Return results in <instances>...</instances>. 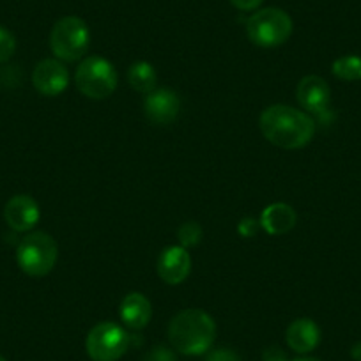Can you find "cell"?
<instances>
[{
	"instance_id": "1",
	"label": "cell",
	"mask_w": 361,
	"mask_h": 361,
	"mask_svg": "<svg viewBox=\"0 0 361 361\" xmlns=\"http://www.w3.org/2000/svg\"><path fill=\"white\" fill-rule=\"evenodd\" d=\"M260 131L267 142L280 149H301L310 144L315 123L307 112L287 105H273L260 114Z\"/></svg>"
},
{
	"instance_id": "2",
	"label": "cell",
	"mask_w": 361,
	"mask_h": 361,
	"mask_svg": "<svg viewBox=\"0 0 361 361\" xmlns=\"http://www.w3.org/2000/svg\"><path fill=\"white\" fill-rule=\"evenodd\" d=\"M166 335H169L170 345L177 353L197 356L211 349L216 338V324L207 312L188 308L173 315Z\"/></svg>"
},
{
	"instance_id": "3",
	"label": "cell",
	"mask_w": 361,
	"mask_h": 361,
	"mask_svg": "<svg viewBox=\"0 0 361 361\" xmlns=\"http://www.w3.org/2000/svg\"><path fill=\"white\" fill-rule=\"evenodd\" d=\"M57 243L47 232H32L20 241L16 262L25 275L41 279L47 276L57 264Z\"/></svg>"
},
{
	"instance_id": "4",
	"label": "cell",
	"mask_w": 361,
	"mask_h": 361,
	"mask_svg": "<svg viewBox=\"0 0 361 361\" xmlns=\"http://www.w3.org/2000/svg\"><path fill=\"white\" fill-rule=\"evenodd\" d=\"M293 29L290 16L276 8L260 9L246 22L248 39L262 48H275L283 44L293 34Z\"/></svg>"
},
{
	"instance_id": "5",
	"label": "cell",
	"mask_w": 361,
	"mask_h": 361,
	"mask_svg": "<svg viewBox=\"0 0 361 361\" xmlns=\"http://www.w3.org/2000/svg\"><path fill=\"white\" fill-rule=\"evenodd\" d=\"M75 82L78 90L89 99H106L117 89L116 68L105 57H87L78 66L75 75Z\"/></svg>"
},
{
	"instance_id": "6",
	"label": "cell",
	"mask_w": 361,
	"mask_h": 361,
	"mask_svg": "<svg viewBox=\"0 0 361 361\" xmlns=\"http://www.w3.org/2000/svg\"><path fill=\"white\" fill-rule=\"evenodd\" d=\"M90 44L87 23L78 16H66L54 25L50 32V48L57 59L75 62L85 55Z\"/></svg>"
},
{
	"instance_id": "7",
	"label": "cell",
	"mask_w": 361,
	"mask_h": 361,
	"mask_svg": "<svg viewBox=\"0 0 361 361\" xmlns=\"http://www.w3.org/2000/svg\"><path fill=\"white\" fill-rule=\"evenodd\" d=\"M131 342L126 329L116 322H99L85 340L87 354L92 361H117L124 356Z\"/></svg>"
},
{
	"instance_id": "8",
	"label": "cell",
	"mask_w": 361,
	"mask_h": 361,
	"mask_svg": "<svg viewBox=\"0 0 361 361\" xmlns=\"http://www.w3.org/2000/svg\"><path fill=\"white\" fill-rule=\"evenodd\" d=\"M32 83L39 94L55 98L62 94L69 85V71L61 61L44 59L34 68Z\"/></svg>"
},
{
	"instance_id": "9",
	"label": "cell",
	"mask_w": 361,
	"mask_h": 361,
	"mask_svg": "<svg viewBox=\"0 0 361 361\" xmlns=\"http://www.w3.org/2000/svg\"><path fill=\"white\" fill-rule=\"evenodd\" d=\"M180 110L179 96L172 89H158L152 90L145 96L144 112L149 123L166 126L177 119Z\"/></svg>"
},
{
	"instance_id": "10",
	"label": "cell",
	"mask_w": 361,
	"mask_h": 361,
	"mask_svg": "<svg viewBox=\"0 0 361 361\" xmlns=\"http://www.w3.org/2000/svg\"><path fill=\"white\" fill-rule=\"evenodd\" d=\"M192 271V255L180 245L169 246L158 259V275L169 286H179Z\"/></svg>"
},
{
	"instance_id": "11",
	"label": "cell",
	"mask_w": 361,
	"mask_h": 361,
	"mask_svg": "<svg viewBox=\"0 0 361 361\" xmlns=\"http://www.w3.org/2000/svg\"><path fill=\"white\" fill-rule=\"evenodd\" d=\"M296 96L300 105L307 110L308 114H315V116H322L328 112L329 102H331V90L326 83L324 78L315 75H308L301 78L298 83Z\"/></svg>"
},
{
	"instance_id": "12",
	"label": "cell",
	"mask_w": 361,
	"mask_h": 361,
	"mask_svg": "<svg viewBox=\"0 0 361 361\" xmlns=\"http://www.w3.org/2000/svg\"><path fill=\"white\" fill-rule=\"evenodd\" d=\"M41 218L39 206L29 195H15L4 207V220L13 231L29 232L37 225Z\"/></svg>"
},
{
	"instance_id": "13",
	"label": "cell",
	"mask_w": 361,
	"mask_h": 361,
	"mask_svg": "<svg viewBox=\"0 0 361 361\" xmlns=\"http://www.w3.org/2000/svg\"><path fill=\"white\" fill-rule=\"evenodd\" d=\"M286 340L298 354H308L321 342V329L312 319H296L287 328Z\"/></svg>"
},
{
	"instance_id": "14",
	"label": "cell",
	"mask_w": 361,
	"mask_h": 361,
	"mask_svg": "<svg viewBox=\"0 0 361 361\" xmlns=\"http://www.w3.org/2000/svg\"><path fill=\"white\" fill-rule=\"evenodd\" d=\"M121 321L130 329H144L152 317V307L140 293H130L121 303Z\"/></svg>"
},
{
	"instance_id": "15",
	"label": "cell",
	"mask_w": 361,
	"mask_h": 361,
	"mask_svg": "<svg viewBox=\"0 0 361 361\" xmlns=\"http://www.w3.org/2000/svg\"><path fill=\"white\" fill-rule=\"evenodd\" d=\"M260 225L271 235L287 234L296 225V211L289 204H271L264 209L262 216H260Z\"/></svg>"
},
{
	"instance_id": "16",
	"label": "cell",
	"mask_w": 361,
	"mask_h": 361,
	"mask_svg": "<svg viewBox=\"0 0 361 361\" xmlns=\"http://www.w3.org/2000/svg\"><path fill=\"white\" fill-rule=\"evenodd\" d=\"M156 80H158V76H156L154 68L145 61L133 62L128 69V83L140 94L147 96L149 92H152Z\"/></svg>"
},
{
	"instance_id": "17",
	"label": "cell",
	"mask_w": 361,
	"mask_h": 361,
	"mask_svg": "<svg viewBox=\"0 0 361 361\" xmlns=\"http://www.w3.org/2000/svg\"><path fill=\"white\" fill-rule=\"evenodd\" d=\"M333 75L343 82H357L361 80V57L357 55H345L333 62Z\"/></svg>"
},
{
	"instance_id": "18",
	"label": "cell",
	"mask_w": 361,
	"mask_h": 361,
	"mask_svg": "<svg viewBox=\"0 0 361 361\" xmlns=\"http://www.w3.org/2000/svg\"><path fill=\"white\" fill-rule=\"evenodd\" d=\"M177 235H179L180 246L188 250L202 241V228H200V225L195 224V221H188V224L180 225Z\"/></svg>"
},
{
	"instance_id": "19",
	"label": "cell",
	"mask_w": 361,
	"mask_h": 361,
	"mask_svg": "<svg viewBox=\"0 0 361 361\" xmlns=\"http://www.w3.org/2000/svg\"><path fill=\"white\" fill-rule=\"evenodd\" d=\"M16 50V39L8 29L0 27V64L8 62L9 59L15 55Z\"/></svg>"
},
{
	"instance_id": "20",
	"label": "cell",
	"mask_w": 361,
	"mask_h": 361,
	"mask_svg": "<svg viewBox=\"0 0 361 361\" xmlns=\"http://www.w3.org/2000/svg\"><path fill=\"white\" fill-rule=\"evenodd\" d=\"M142 361H177V357L176 354H173V350H170L169 347L156 345L145 354Z\"/></svg>"
},
{
	"instance_id": "21",
	"label": "cell",
	"mask_w": 361,
	"mask_h": 361,
	"mask_svg": "<svg viewBox=\"0 0 361 361\" xmlns=\"http://www.w3.org/2000/svg\"><path fill=\"white\" fill-rule=\"evenodd\" d=\"M206 361H243V360L231 349H214L207 354Z\"/></svg>"
},
{
	"instance_id": "22",
	"label": "cell",
	"mask_w": 361,
	"mask_h": 361,
	"mask_svg": "<svg viewBox=\"0 0 361 361\" xmlns=\"http://www.w3.org/2000/svg\"><path fill=\"white\" fill-rule=\"evenodd\" d=\"M262 360L264 361H289L287 354L283 353L280 347H267L266 350L262 353Z\"/></svg>"
},
{
	"instance_id": "23",
	"label": "cell",
	"mask_w": 361,
	"mask_h": 361,
	"mask_svg": "<svg viewBox=\"0 0 361 361\" xmlns=\"http://www.w3.org/2000/svg\"><path fill=\"white\" fill-rule=\"evenodd\" d=\"M264 0H231V4L234 8L241 9V11H253V9L259 8Z\"/></svg>"
},
{
	"instance_id": "24",
	"label": "cell",
	"mask_w": 361,
	"mask_h": 361,
	"mask_svg": "<svg viewBox=\"0 0 361 361\" xmlns=\"http://www.w3.org/2000/svg\"><path fill=\"white\" fill-rule=\"evenodd\" d=\"M239 232H241L243 238H252L257 232V221H253L252 218H245V220L239 224Z\"/></svg>"
},
{
	"instance_id": "25",
	"label": "cell",
	"mask_w": 361,
	"mask_h": 361,
	"mask_svg": "<svg viewBox=\"0 0 361 361\" xmlns=\"http://www.w3.org/2000/svg\"><path fill=\"white\" fill-rule=\"evenodd\" d=\"M350 356H353L356 361H361V342H357L356 345L350 349Z\"/></svg>"
},
{
	"instance_id": "26",
	"label": "cell",
	"mask_w": 361,
	"mask_h": 361,
	"mask_svg": "<svg viewBox=\"0 0 361 361\" xmlns=\"http://www.w3.org/2000/svg\"><path fill=\"white\" fill-rule=\"evenodd\" d=\"M293 361H321V360H317V357H296V360H293Z\"/></svg>"
},
{
	"instance_id": "27",
	"label": "cell",
	"mask_w": 361,
	"mask_h": 361,
	"mask_svg": "<svg viewBox=\"0 0 361 361\" xmlns=\"http://www.w3.org/2000/svg\"><path fill=\"white\" fill-rule=\"evenodd\" d=\"M0 361H8L4 356H0Z\"/></svg>"
}]
</instances>
